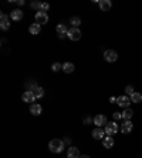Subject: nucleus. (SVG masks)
<instances>
[{
	"mask_svg": "<svg viewBox=\"0 0 142 158\" xmlns=\"http://www.w3.org/2000/svg\"><path fill=\"white\" fill-rule=\"evenodd\" d=\"M64 141L63 140H58V139H54L48 143V150L54 154H60V152L64 151Z\"/></svg>",
	"mask_w": 142,
	"mask_h": 158,
	"instance_id": "nucleus-1",
	"label": "nucleus"
},
{
	"mask_svg": "<svg viewBox=\"0 0 142 158\" xmlns=\"http://www.w3.org/2000/svg\"><path fill=\"white\" fill-rule=\"evenodd\" d=\"M131 103H132V102H131V97H129V96H127V95L118 96V97H116V105H118V106H121V107L128 109Z\"/></svg>",
	"mask_w": 142,
	"mask_h": 158,
	"instance_id": "nucleus-2",
	"label": "nucleus"
},
{
	"mask_svg": "<svg viewBox=\"0 0 142 158\" xmlns=\"http://www.w3.org/2000/svg\"><path fill=\"white\" fill-rule=\"evenodd\" d=\"M104 59H105L107 62H115L116 59H118V54H116V51L107 50L105 52H104Z\"/></svg>",
	"mask_w": 142,
	"mask_h": 158,
	"instance_id": "nucleus-3",
	"label": "nucleus"
},
{
	"mask_svg": "<svg viewBox=\"0 0 142 158\" xmlns=\"http://www.w3.org/2000/svg\"><path fill=\"white\" fill-rule=\"evenodd\" d=\"M118 131H119V127H118V124H116L115 121H112L110 124H105V134L107 136H114Z\"/></svg>",
	"mask_w": 142,
	"mask_h": 158,
	"instance_id": "nucleus-4",
	"label": "nucleus"
},
{
	"mask_svg": "<svg viewBox=\"0 0 142 158\" xmlns=\"http://www.w3.org/2000/svg\"><path fill=\"white\" fill-rule=\"evenodd\" d=\"M67 35H68V38L72 40V41H78V40L81 38V31L78 30L77 27H71L70 30H68V32H67Z\"/></svg>",
	"mask_w": 142,
	"mask_h": 158,
	"instance_id": "nucleus-5",
	"label": "nucleus"
},
{
	"mask_svg": "<svg viewBox=\"0 0 142 158\" xmlns=\"http://www.w3.org/2000/svg\"><path fill=\"white\" fill-rule=\"evenodd\" d=\"M47 21H48V16H47V13L45 12H37L36 13V23L37 24H47Z\"/></svg>",
	"mask_w": 142,
	"mask_h": 158,
	"instance_id": "nucleus-6",
	"label": "nucleus"
},
{
	"mask_svg": "<svg viewBox=\"0 0 142 158\" xmlns=\"http://www.w3.org/2000/svg\"><path fill=\"white\" fill-rule=\"evenodd\" d=\"M0 28H1L3 31H6V30L10 28L9 17H7V14H4V13H1V14H0Z\"/></svg>",
	"mask_w": 142,
	"mask_h": 158,
	"instance_id": "nucleus-7",
	"label": "nucleus"
},
{
	"mask_svg": "<svg viewBox=\"0 0 142 158\" xmlns=\"http://www.w3.org/2000/svg\"><path fill=\"white\" fill-rule=\"evenodd\" d=\"M21 100L26 102V103H31V102L36 100V96H34V93H33L31 90H26L21 95Z\"/></svg>",
	"mask_w": 142,
	"mask_h": 158,
	"instance_id": "nucleus-8",
	"label": "nucleus"
},
{
	"mask_svg": "<svg viewBox=\"0 0 142 158\" xmlns=\"http://www.w3.org/2000/svg\"><path fill=\"white\" fill-rule=\"evenodd\" d=\"M30 113H31L33 116H39V114L43 113V107L40 106L39 103H31V105H30Z\"/></svg>",
	"mask_w": 142,
	"mask_h": 158,
	"instance_id": "nucleus-9",
	"label": "nucleus"
},
{
	"mask_svg": "<svg viewBox=\"0 0 142 158\" xmlns=\"http://www.w3.org/2000/svg\"><path fill=\"white\" fill-rule=\"evenodd\" d=\"M132 127H134V124L131 123V120H125L122 123V126H121V131L124 134H129L132 131Z\"/></svg>",
	"mask_w": 142,
	"mask_h": 158,
	"instance_id": "nucleus-10",
	"label": "nucleus"
},
{
	"mask_svg": "<svg viewBox=\"0 0 142 158\" xmlns=\"http://www.w3.org/2000/svg\"><path fill=\"white\" fill-rule=\"evenodd\" d=\"M94 124L97 127H102L104 124H107V117L104 114H98L94 117Z\"/></svg>",
	"mask_w": 142,
	"mask_h": 158,
	"instance_id": "nucleus-11",
	"label": "nucleus"
},
{
	"mask_svg": "<svg viewBox=\"0 0 142 158\" xmlns=\"http://www.w3.org/2000/svg\"><path fill=\"white\" fill-rule=\"evenodd\" d=\"M104 136H105V130H102L101 127H97V128L92 130V137L95 140H102Z\"/></svg>",
	"mask_w": 142,
	"mask_h": 158,
	"instance_id": "nucleus-12",
	"label": "nucleus"
},
{
	"mask_svg": "<svg viewBox=\"0 0 142 158\" xmlns=\"http://www.w3.org/2000/svg\"><path fill=\"white\" fill-rule=\"evenodd\" d=\"M67 157L68 158H80V151H78L77 147H70L68 151H67Z\"/></svg>",
	"mask_w": 142,
	"mask_h": 158,
	"instance_id": "nucleus-13",
	"label": "nucleus"
},
{
	"mask_svg": "<svg viewBox=\"0 0 142 158\" xmlns=\"http://www.w3.org/2000/svg\"><path fill=\"white\" fill-rule=\"evenodd\" d=\"M98 4H100L101 12H108V10H111V7H112V3H111L110 0H101Z\"/></svg>",
	"mask_w": 142,
	"mask_h": 158,
	"instance_id": "nucleus-14",
	"label": "nucleus"
},
{
	"mask_svg": "<svg viewBox=\"0 0 142 158\" xmlns=\"http://www.w3.org/2000/svg\"><path fill=\"white\" fill-rule=\"evenodd\" d=\"M40 28H41V25L34 23V24H31L29 27V32H30L31 35H37V34H40Z\"/></svg>",
	"mask_w": 142,
	"mask_h": 158,
	"instance_id": "nucleus-15",
	"label": "nucleus"
},
{
	"mask_svg": "<svg viewBox=\"0 0 142 158\" xmlns=\"http://www.w3.org/2000/svg\"><path fill=\"white\" fill-rule=\"evenodd\" d=\"M10 17L14 21H20V20L23 19V12L21 10H13V12L10 13Z\"/></svg>",
	"mask_w": 142,
	"mask_h": 158,
	"instance_id": "nucleus-16",
	"label": "nucleus"
},
{
	"mask_svg": "<svg viewBox=\"0 0 142 158\" xmlns=\"http://www.w3.org/2000/svg\"><path fill=\"white\" fill-rule=\"evenodd\" d=\"M112 146H114V139H112L111 136L104 137L102 139V147H105V148H111Z\"/></svg>",
	"mask_w": 142,
	"mask_h": 158,
	"instance_id": "nucleus-17",
	"label": "nucleus"
},
{
	"mask_svg": "<svg viewBox=\"0 0 142 158\" xmlns=\"http://www.w3.org/2000/svg\"><path fill=\"white\" fill-rule=\"evenodd\" d=\"M63 71H64L65 74H72V72H74V63L72 62L63 63Z\"/></svg>",
	"mask_w": 142,
	"mask_h": 158,
	"instance_id": "nucleus-18",
	"label": "nucleus"
},
{
	"mask_svg": "<svg viewBox=\"0 0 142 158\" xmlns=\"http://www.w3.org/2000/svg\"><path fill=\"white\" fill-rule=\"evenodd\" d=\"M121 114H122L124 120H131V119H132V116H134V110H131V109L128 107V109H125Z\"/></svg>",
	"mask_w": 142,
	"mask_h": 158,
	"instance_id": "nucleus-19",
	"label": "nucleus"
},
{
	"mask_svg": "<svg viewBox=\"0 0 142 158\" xmlns=\"http://www.w3.org/2000/svg\"><path fill=\"white\" fill-rule=\"evenodd\" d=\"M56 30H57L58 35H65V34L68 32V28H67V25L65 24H58Z\"/></svg>",
	"mask_w": 142,
	"mask_h": 158,
	"instance_id": "nucleus-20",
	"label": "nucleus"
},
{
	"mask_svg": "<svg viewBox=\"0 0 142 158\" xmlns=\"http://www.w3.org/2000/svg\"><path fill=\"white\" fill-rule=\"evenodd\" d=\"M129 97H131V102H132V103H141L142 102V95L138 93V92H135L134 95H131Z\"/></svg>",
	"mask_w": 142,
	"mask_h": 158,
	"instance_id": "nucleus-21",
	"label": "nucleus"
},
{
	"mask_svg": "<svg viewBox=\"0 0 142 158\" xmlns=\"http://www.w3.org/2000/svg\"><path fill=\"white\" fill-rule=\"evenodd\" d=\"M33 93L36 96V99H40V97H43V95H44V89L41 88V86H39V88H36L33 90Z\"/></svg>",
	"mask_w": 142,
	"mask_h": 158,
	"instance_id": "nucleus-22",
	"label": "nucleus"
},
{
	"mask_svg": "<svg viewBox=\"0 0 142 158\" xmlns=\"http://www.w3.org/2000/svg\"><path fill=\"white\" fill-rule=\"evenodd\" d=\"M70 23H71V25H72V27H77V28H78V25L81 24V19H80V17H71Z\"/></svg>",
	"mask_w": 142,
	"mask_h": 158,
	"instance_id": "nucleus-23",
	"label": "nucleus"
},
{
	"mask_svg": "<svg viewBox=\"0 0 142 158\" xmlns=\"http://www.w3.org/2000/svg\"><path fill=\"white\" fill-rule=\"evenodd\" d=\"M51 69L54 71V72H57V71L63 69V65H61V63H58V62H54V63L51 65Z\"/></svg>",
	"mask_w": 142,
	"mask_h": 158,
	"instance_id": "nucleus-24",
	"label": "nucleus"
},
{
	"mask_svg": "<svg viewBox=\"0 0 142 158\" xmlns=\"http://www.w3.org/2000/svg\"><path fill=\"white\" fill-rule=\"evenodd\" d=\"M125 92H127V95H134L135 93V89H134V86H131V85H128L127 88H125Z\"/></svg>",
	"mask_w": 142,
	"mask_h": 158,
	"instance_id": "nucleus-25",
	"label": "nucleus"
},
{
	"mask_svg": "<svg viewBox=\"0 0 142 158\" xmlns=\"http://www.w3.org/2000/svg\"><path fill=\"white\" fill-rule=\"evenodd\" d=\"M30 6H31V9H36V10H39V12L41 10V3H39V1H33Z\"/></svg>",
	"mask_w": 142,
	"mask_h": 158,
	"instance_id": "nucleus-26",
	"label": "nucleus"
},
{
	"mask_svg": "<svg viewBox=\"0 0 142 158\" xmlns=\"http://www.w3.org/2000/svg\"><path fill=\"white\" fill-rule=\"evenodd\" d=\"M112 117H114V120H119V119H122V114L118 113V112H115V113L112 114Z\"/></svg>",
	"mask_w": 142,
	"mask_h": 158,
	"instance_id": "nucleus-27",
	"label": "nucleus"
},
{
	"mask_svg": "<svg viewBox=\"0 0 142 158\" xmlns=\"http://www.w3.org/2000/svg\"><path fill=\"white\" fill-rule=\"evenodd\" d=\"M50 9V4L48 3H41V12H45V10H48Z\"/></svg>",
	"mask_w": 142,
	"mask_h": 158,
	"instance_id": "nucleus-28",
	"label": "nucleus"
},
{
	"mask_svg": "<svg viewBox=\"0 0 142 158\" xmlns=\"http://www.w3.org/2000/svg\"><path fill=\"white\" fill-rule=\"evenodd\" d=\"M91 123H94V120H92L91 117H85V119H84V124H85V126H88V124H91Z\"/></svg>",
	"mask_w": 142,
	"mask_h": 158,
	"instance_id": "nucleus-29",
	"label": "nucleus"
},
{
	"mask_svg": "<svg viewBox=\"0 0 142 158\" xmlns=\"http://www.w3.org/2000/svg\"><path fill=\"white\" fill-rule=\"evenodd\" d=\"M110 102H111V103H116V97L111 96V97H110Z\"/></svg>",
	"mask_w": 142,
	"mask_h": 158,
	"instance_id": "nucleus-30",
	"label": "nucleus"
},
{
	"mask_svg": "<svg viewBox=\"0 0 142 158\" xmlns=\"http://www.w3.org/2000/svg\"><path fill=\"white\" fill-rule=\"evenodd\" d=\"M17 4H19V6H23V4H24V1H23V0H17Z\"/></svg>",
	"mask_w": 142,
	"mask_h": 158,
	"instance_id": "nucleus-31",
	"label": "nucleus"
},
{
	"mask_svg": "<svg viewBox=\"0 0 142 158\" xmlns=\"http://www.w3.org/2000/svg\"><path fill=\"white\" fill-rule=\"evenodd\" d=\"M80 158H90V157H88V155H81Z\"/></svg>",
	"mask_w": 142,
	"mask_h": 158,
	"instance_id": "nucleus-32",
	"label": "nucleus"
},
{
	"mask_svg": "<svg viewBox=\"0 0 142 158\" xmlns=\"http://www.w3.org/2000/svg\"><path fill=\"white\" fill-rule=\"evenodd\" d=\"M67 158H68V157H67Z\"/></svg>",
	"mask_w": 142,
	"mask_h": 158,
	"instance_id": "nucleus-33",
	"label": "nucleus"
}]
</instances>
